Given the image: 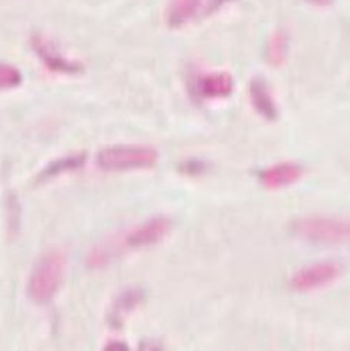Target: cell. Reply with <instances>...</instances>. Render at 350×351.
Returning <instances> with one entry per match:
<instances>
[{"label":"cell","instance_id":"obj_10","mask_svg":"<svg viewBox=\"0 0 350 351\" xmlns=\"http://www.w3.org/2000/svg\"><path fill=\"white\" fill-rule=\"evenodd\" d=\"M201 0H170L167 8V23L172 29L188 25L200 12Z\"/></svg>","mask_w":350,"mask_h":351},{"label":"cell","instance_id":"obj_12","mask_svg":"<svg viewBox=\"0 0 350 351\" xmlns=\"http://www.w3.org/2000/svg\"><path fill=\"white\" fill-rule=\"evenodd\" d=\"M86 162V154H73L69 155L66 158L57 160L53 164H50L49 167H46V169L40 173V180H47V178H53L58 173H63L67 171H74L79 169L84 165Z\"/></svg>","mask_w":350,"mask_h":351},{"label":"cell","instance_id":"obj_6","mask_svg":"<svg viewBox=\"0 0 350 351\" xmlns=\"http://www.w3.org/2000/svg\"><path fill=\"white\" fill-rule=\"evenodd\" d=\"M235 82L228 71L198 74L192 82V93L200 100H222L233 93Z\"/></svg>","mask_w":350,"mask_h":351},{"label":"cell","instance_id":"obj_5","mask_svg":"<svg viewBox=\"0 0 350 351\" xmlns=\"http://www.w3.org/2000/svg\"><path fill=\"white\" fill-rule=\"evenodd\" d=\"M343 267L334 261L316 262L298 270L289 280V286L298 293H310L335 283L342 276Z\"/></svg>","mask_w":350,"mask_h":351},{"label":"cell","instance_id":"obj_1","mask_svg":"<svg viewBox=\"0 0 350 351\" xmlns=\"http://www.w3.org/2000/svg\"><path fill=\"white\" fill-rule=\"evenodd\" d=\"M171 226V221L165 217L151 218L121 233L120 237L113 238L107 243L97 246L89 255L87 265L90 267H103L126 250H137L157 245L168 237Z\"/></svg>","mask_w":350,"mask_h":351},{"label":"cell","instance_id":"obj_13","mask_svg":"<svg viewBox=\"0 0 350 351\" xmlns=\"http://www.w3.org/2000/svg\"><path fill=\"white\" fill-rule=\"evenodd\" d=\"M143 300L141 291L139 290H128L123 293L119 300L114 303L113 311H111V322L113 323H120L123 316H127L131 310L137 307Z\"/></svg>","mask_w":350,"mask_h":351},{"label":"cell","instance_id":"obj_16","mask_svg":"<svg viewBox=\"0 0 350 351\" xmlns=\"http://www.w3.org/2000/svg\"><path fill=\"white\" fill-rule=\"evenodd\" d=\"M106 350H128V346L121 341H111L106 346Z\"/></svg>","mask_w":350,"mask_h":351},{"label":"cell","instance_id":"obj_7","mask_svg":"<svg viewBox=\"0 0 350 351\" xmlns=\"http://www.w3.org/2000/svg\"><path fill=\"white\" fill-rule=\"evenodd\" d=\"M32 46L38 58L45 63V66L60 74H79L83 71V64L80 62L70 60L65 57L58 49L42 34H34L32 38Z\"/></svg>","mask_w":350,"mask_h":351},{"label":"cell","instance_id":"obj_14","mask_svg":"<svg viewBox=\"0 0 350 351\" xmlns=\"http://www.w3.org/2000/svg\"><path fill=\"white\" fill-rule=\"evenodd\" d=\"M22 73L17 67L0 63V90H12L22 84Z\"/></svg>","mask_w":350,"mask_h":351},{"label":"cell","instance_id":"obj_9","mask_svg":"<svg viewBox=\"0 0 350 351\" xmlns=\"http://www.w3.org/2000/svg\"><path fill=\"white\" fill-rule=\"evenodd\" d=\"M249 101L254 110L266 121H275L279 115L278 103L275 100L274 91H272L268 82L262 77H255L249 82L248 86Z\"/></svg>","mask_w":350,"mask_h":351},{"label":"cell","instance_id":"obj_3","mask_svg":"<svg viewBox=\"0 0 350 351\" xmlns=\"http://www.w3.org/2000/svg\"><path fill=\"white\" fill-rule=\"evenodd\" d=\"M290 229L296 238L310 243L338 245L350 242V218L306 217L296 219Z\"/></svg>","mask_w":350,"mask_h":351},{"label":"cell","instance_id":"obj_2","mask_svg":"<svg viewBox=\"0 0 350 351\" xmlns=\"http://www.w3.org/2000/svg\"><path fill=\"white\" fill-rule=\"evenodd\" d=\"M66 270V256L51 250L38 261L27 283L29 298L37 304H47L54 299L62 286Z\"/></svg>","mask_w":350,"mask_h":351},{"label":"cell","instance_id":"obj_11","mask_svg":"<svg viewBox=\"0 0 350 351\" xmlns=\"http://www.w3.org/2000/svg\"><path fill=\"white\" fill-rule=\"evenodd\" d=\"M289 53V37L282 29L275 30L265 46V60L270 67H281L286 63Z\"/></svg>","mask_w":350,"mask_h":351},{"label":"cell","instance_id":"obj_8","mask_svg":"<svg viewBox=\"0 0 350 351\" xmlns=\"http://www.w3.org/2000/svg\"><path fill=\"white\" fill-rule=\"evenodd\" d=\"M303 173L305 169L298 162H277L259 172V182L268 189H282L296 184Z\"/></svg>","mask_w":350,"mask_h":351},{"label":"cell","instance_id":"obj_15","mask_svg":"<svg viewBox=\"0 0 350 351\" xmlns=\"http://www.w3.org/2000/svg\"><path fill=\"white\" fill-rule=\"evenodd\" d=\"M305 2L315 8H327L334 3V0H305Z\"/></svg>","mask_w":350,"mask_h":351},{"label":"cell","instance_id":"obj_4","mask_svg":"<svg viewBox=\"0 0 350 351\" xmlns=\"http://www.w3.org/2000/svg\"><path fill=\"white\" fill-rule=\"evenodd\" d=\"M159 161V152L145 145H117L99 152L97 164L104 171L148 169Z\"/></svg>","mask_w":350,"mask_h":351}]
</instances>
